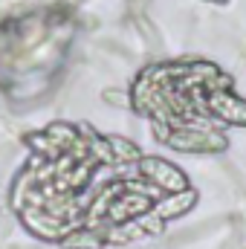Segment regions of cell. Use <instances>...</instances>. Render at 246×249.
<instances>
[{"instance_id": "obj_1", "label": "cell", "mask_w": 246, "mask_h": 249, "mask_svg": "<svg viewBox=\"0 0 246 249\" xmlns=\"http://www.w3.org/2000/svg\"><path fill=\"white\" fill-rule=\"evenodd\" d=\"M35 157L15 183V209L20 220L64 247H105L116 241L124 223H139L151 214L157 197L116 194V191H151L177 194L183 180L162 183L159 177L177 168L145 160L133 145H119L78 127H53L35 139Z\"/></svg>"}, {"instance_id": "obj_2", "label": "cell", "mask_w": 246, "mask_h": 249, "mask_svg": "<svg viewBox=\"0 0 246 249\" xmlns=\"http://www.w3.org/2000/svg\"><path fill=\"white\" fill-rule=\"evenodd\" d=\"M136 107L154 119L162 142L180 151H217L220 130L246 122V105L229 93V78L209 64L148 70L136 84Z\"/></svg>"}]
</instances>
